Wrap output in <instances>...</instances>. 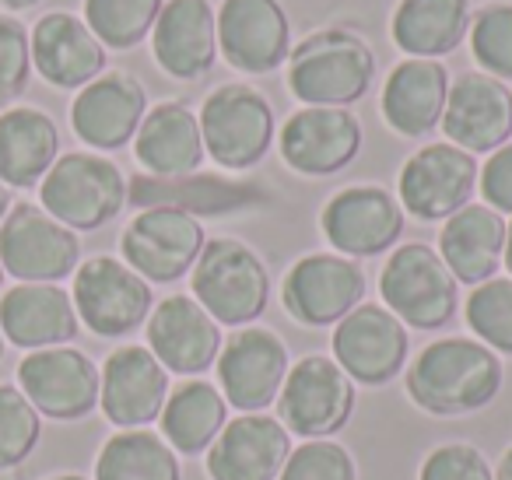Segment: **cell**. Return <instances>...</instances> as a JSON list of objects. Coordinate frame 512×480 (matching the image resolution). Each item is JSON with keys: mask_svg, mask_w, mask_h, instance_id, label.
I'll list each match as a JSON object with an SVG mask.
<instances>
[{"mask_svg": "<svg viewBox=\"0 0 512 480\" xmlns=\"http://www.w3.org/2000/svg\"><path fill=\"white\" fill-rule=\"evenodd\" d=\"M169 400V372L144 344H123L99 368V407L116 428L158 421Z\"/></svg>", "mask_w": 512, "mask_h": 480, "instance_id": "22", "label": "cell"}, {"mask_svg": "<svg viewBox=\"0 0 512 480\" xmlns=\"http://www.w3.org/2000/svg\"><path fill=\"white\" fill-rule=\"evenodd\" d=\"M18 389L43 417L81 421L99 407V368L78 347H43L22 358Z\"/></svg>", "mask_w": 512, "mask_h": 480, "instance_id": "18", "label": "cell"}, {"mask_svg": "<svg viewBox=\"0 0 512 480\" xmlns=\"http://www.w3.org/2000/svg\"><path fill=\"white\" fill-rule=\"evenodd\" d=\"M274 403H278V421L288 428V435L313 442V438H330L348 428L358 393L355 382L334 358L306 354L288 368L285 386Z\"/></svg>", "mask_w": 512, "mask_h": 480, "instance_id": "8", "label": "cell"}, {"mask_svg": "<svg viewBox=\"0 0 512 480\" xmlns=\"http://www.w3.org/2000/svg\"><path fill=\"white\" fill-rule=\"evenodd\" d=\"M32 81L29 29L18 18L0 15V109H11Z\"/></svg>", "mask_w": 512, "mask_h": 480, "instance_id": "39", "label": "cell"}, {"mask_svg": "<svg viewBox=\"0 0 512 480\" xmlns=\"http://www.w3.org/2000/svg\"><path fill=\"white\" fill-rule=\"evenodd\" d=\"M449 71L442 60H414L404 57L383 81L379 92V113L393 134L407 141H421L439 130L442 109L449 99Z\"/></svg>", "mask_w": 512, "mask_h": 480, "instance_id": "26", "label": "cell"}, {"mask_svg": "<svg viewBox=\"0 0 512 480\" xmlns=\"http://www.w3.org/2000/svg\"><path fill=\"white\" fill-rule=\"evenodd\" d=\"M39 4H43V0H0V8L11 11V15H15V11H32V8H39Z\"/></svg>", "mask_w": 512, "mask_h": 480, "instance_id": "43", "label": "cell"}, {"mask_svg": "<svg viewBox=\"0 0 512 480\" xmlns=\"http://www.w3.org/2000/svg\"><path fill=\"white\" fill-rule=\"evenodd\" d=\"M330 347H334V361L348 372L351 382L386 386L404 372L411 337L386 305L362 302L334 326Z\"/></svg>", "mask_w": 512, "mask_h": 480, "instance_id": "17", "label": "cell"}, {"mask_svg": "<svg viewBox=\"0 0 512 480\" xmlns=\"http://www.w3.org/2000/svg\"><path fill=\"white\" fill-rule=\"evenodd\" d=\"M95 480H183L179 456L148 428H123L106 438L95 459Z\"/></svg>", "mask_w": 512, "mask_h": 480, "instance_id": "33", "label": "cell"}, {"mask_svg": "<svg viewBox=\"0 0 512 480\" xmlns=\"http://www.w3.org/2000/svg\"><path fill=\"white\" fill-rule=\"evenodd\" d=\"M151 57L172 81H200L218 60V15L211 0H165L151 29Z\"/></svg>", "mask_w": 512, "mask_h": 480, "instance_id": "23", "label": "cell"}, {"mask_svg": "<svg viewBox=\"0 0 512 480\" xmlns=\"http://www.w3.org/2000/svg\"><path fill=\"white\" fill-rule=\"evenodd\" d=\"M214 368L228 407L242 414H264L278 400L292 361H288V344L271 326H239L221 344Z\"/></svg>", "mask_w": 512, "mask_h": 480, "instance_id": "13", "label": "cell"}, {"mask_svg": "<svg viewBox=\"0 0 512 480\" xmlns=\"http://www.w3.org/2000/svg\"><path fill=\"white\" fill-rule=\"evenodd\" d=\"M0 288H4V267H0Z\"/></svg>", "mask_w": 512, "mask_h": 480, "instance_id": "48", "label": "cell"}, {"mask_svg": "<svg viewBox=\"0 0 512 480\" xmlns=\"http://www.w3.org/2000/svg\"><path fill=\"white\" fill-rule=\"evenodd\" d=\"M46 480H88V477H81V473H57V477H46Z\"/></svg>", "mask_w": 512, "mask_h": 480, "instance_id": "46", "label": "cell"}, {"mask_svg": "<svg viewBox=\"0 0 512 480\" xmlns=\"http://www.w3.org/2000/svg\"><path fill=\"white\" fill-rule=\"evenodd\" d=\"M123 169L95 151H67L39 183V207L71 232H99L127 207Z\"/></svg>", "mask_w": 512, "mask_h": 480, "instance_id": "4", "label": "cell"}, {"mask_svg": "<svg viewBox=\"0 0 512 480\" xmlns=\"http://www.w3.org/2000/svg\"><path fill=\"white\" fill-rule=\"evenodd\" d=\"M320 232L334 253L348 260H372L400 246L404 207L386 186L355 183L337 190L320 211Z\"/></svg>", "mask_w": 512, "mask_h": 480, "instance_id": "11", "label": "cell"}, {"mask_svg": "<svg viewBox=\"0 0 512 480\" xmlns=\"http://www.w3.org/2000/svg\"><path fill=\"white\" fill-rule=\"evenodd\" d=\"M134 158L155 179H183L204 165L200 120L186 102L165 99L144 113L134 134Z\"/></svg>", "mask_w": 512, "mask_h": 480, "instance_id": "28", "label": "cell"}, {"mask_svg": "<svg viewBox=\"0 0 512 480\" xmlns=\"http://www.w3.org/2000/svg\"><path fill=\"white\" fill-rule=\"evenodd\" d=\"M502 267L509 270V277H512V221H509V228H505V256H502Z\"/></svg>", "mask_w": 512, "mask_h": 480, "instance_id": "44", "label": "cell"}, {"mask_svg": "<svg viewBox=\"0 0 512 480\" xmlns=\"http://www.w3.org/2000/svg\"><path fill=\"white\" fill-rule=\"evenodd\" d=\"M71 302L78 323H85L95 337L120 340L148 323L155 309L151 284L137 270H130L116 256H92L78 263L71 284Z\"/></svg>", "mask_w": 512, "mask_h": 480, "instance_id": "9", "label": "cell"}, {"mask_svg": "<svg viewBox=\"0 0 512 480\" xmlns=\"http://www.w3.org/2000/svg\"><path fill=\"white\" fill-rule=\"evenodd\" d=\"M505 368L488 344L474 337H442L411 361L404 375L407 396L432 417H467L495 403Z\"/></svg>", "mask_w": 512, "mask_h": 480, "instance_id": "1", "label": "cell"}, {"mask_svg": "<svg viewBox=\"0 0 512 480\" xmlns=\"http://www.w3.org/2000/svg\"><path fill=\"white\" fill-rule=\"evenodd\" d=\"M165 0H85L81 18L106 50H134L151 36Z\"/></svg>", "mask_w": 512, "mask_h": 480, "instance_id": "34", "label": "cell"}, {"mask_svg": "<svg viewBox=\"0 0 512 480\" xmlns=\"http://www.w3.org/2000/svg\"><path fill=\"white\" fill-rule=\"evenodd\" d=\"M148 113V92L127 71H106L88 81L71 102V130L81 144L99 151H120L134 141Z\"/></svg>", "mask_w": 512, "mask_h": 480, "instance_id": "20", "label": "cell"}, {"mask_svg": "<svg viewBox=\"0 0 512 480\" xmlns=\"http://www.w3.org/2000/svg\"><path fill=\"white\" fill-rule=\"evenodd\" d=\"M60 158V130L36 106H11L0 113V183L32 190Z\"/></svg>", "mask_w": 512, "mask_h": 480, "instance_id": "30", "label": "cell"}, {"mask_svg": "<svg viewBox=\"0 0 512 480\" xmlns=\"http://www.w3.org/2000/svg\"><path fill=\"white\" fill-rule=\"evenodd\" d=\"M477 190L491 211L512 214V141L488 155V162L477 172Z\"/></svg>", "mask_w": 512, "mask_h": 480, "instance_id": "41", "label": "cell"}, {"mask_svg": "<svg viewBox=\"0 0 512 480\" xmlns=\"http://www.w3.org/2000/svg\"><path fill=\"white\" fill-rule=\"evenodd\" d=\"M43 438L39 410L18 386H0V473L15 470L32 456Z\"/></svg>", "mask_w": 512, "mask_h": 480, "instance_id": "37", "label": "cell"}, {"mask_svg": "<svg viewBox=\"0 0 512 480\" xmlns=\"http://www.w3.org/2000/svg\"><path fill=\"white\" fill-rule=\"evenodd\" d=\"M8 211H11V190L4 183H0V221L8 218Z\"/></svg>", "mask_w": 512, "mask_h": 480, "instance_id": "45", "label": "cell"}, {"mask_svg": "<svg viewBox=\"0 0 512 480\" xmlns=\"http://www.w3.org/2000/svg\"><path fill=\"white\" fill-rule=\"evenodd\" d=\"M365 298V270L341 253H306L281 281V305L299 326H337Z\"/></svg>", "mask_w": 512, "mask_h": 480, "instance_id": "14", "label": "cell"}, {"mask_svg": "<svg viewBox=\"0 0 512 480\" xmlns=\"http://www.w3.org/2000/svg\"><path fill=\"white\" fill-rule=\"evenodd\" d=\"M197 120L204 155L225 172H246L260 165L278 137L271 99L246 81H225L214 88L200 106Z\"/></svg>", "mask_w": 512, "mask_h": 480, "instance_id": "5", "label": "cell"}, {"mask_svg": "<svg viewBox=\"0 0 512 480\" xmlns=\"http://www.w3.org/2000/svg\"><path fill=\"white\" fill-rule=\"evenodd\" d=\"M158 421H162V438L176 456H200L228 424V403L218 386L204 379H186L169 389Z\"/></svg>", "mask_w": 512, "mask_h": 480, "instance_id": "32", "label": "cell"}, {"mask_svg": "<svg viewBox=\"0 0 512 480\" xmlns=\"http://www.w3.org/2000/svg\"><path fill=\"white\" fill-rule=\"evenodd\" d=\"M78 330L71 291L60 284H15L0 295V333L22 351L71 344Z\"/></svg>", "mask_w": 512, "mask_h": 480, "instance_id": "27", "label": "cell"}, {"mask_svg": "<svg viewBox=\"0 0 512 480\" xmlns=\"http://www.w3.org/2000/svg\"><path fill=\"white\" fill-rule=\"evenodd\" d=\"M144 337H148V351L162 361L165 372L186 375V379L207 372L225 344L221 326L193 295L162 298L144 323Z\"/></svg>", "mask_w": 512, "mask_h": 480, "instance_id": "21", "label": "cell"}, {"mask_svg": "<svg viewBox=\"0 0 512 480\" xmlns=\"http://www.w3.org/2000/svg\"><path fill=\"white\" fill-rule=\"evenodd\" d=\"M418 480H495V470L477 445L446 442L421 459Z\"/></svg>", "mask_w": 512, "mask_h": 480, "instance_id": "40", "label": "cell"}, {"mask_svg": "<svg viewBox=\"0 0 512 480\" xmlns=\"http://www.w3.org/2000/svg\"><path fill=\"white\" fill-rule=\"evenodd\" d=\"M379 298L411 330H442L460 309V284L428 242H400L379 270Z\"/></svg>", "mask_w": 512, "mask_h": 480, "instance_id": "6", "label": "cell"}, {"mask_svg": "<svg viewBox=\"0 0 512 480\" xmlns=\"http://www.w3.org/2000/svg\"><path fill=\"white\" fill-rule=\"evenodd\" d=\"M470 57L498 81H512V0H488L470 11Z\"/></svg>", "mask_w": 512, "mask_h": 480, "instance_id": "35", "label": "cell"}, {"mask_svg": "<svg viewBox=\"0 0 512 480\" xmlns=\"http://www.w3.org/2000/svg\"><path fill=\"white\" fill-rule=\"evenodd\" d=\"M495 480H512V445L498 456V466H495Z\"/></svg>", "mask_w": 512, "mask_h": 480, "instance_id": "42", "label": "cell"}, {"mask_svg": "<svg viewBox=\"0 0 512 480\" xmlns=\"http://www.w3.org/2000/svg\"><path fill=\"white\" fill-rule=\"evenodd\" d=\"M278 480H358L355 456L334 438H313L292 449Z\"/></svg>", "mask_w": 512, "mask_h": 480, "instance_id": "38", "label": "cell"}, {"mask_svg": "<svg viewBox=\"0 0 512 480\" xmlns=\"http://www.w3.org/2000/svg\"><path fill=\"white\" fill-rule=\"evenodd\" d=\"M362 144V120L351 109L334 106H302L278 130L281 162L306 179L344 172L362 155Z\"/></svg>", "mask_w": 512, "mask_h": 480, "instance_id": "15", "label": "cell"}, {"mask_svg": "<svg viewBox=\"0 0 512 480\" xmlns=\"http://www.w3.org/2000/svg\"><path fill=\"white\" fill-rule=\"evenodd\" d=\"M376 50L355 29L330 25L309 32L292 46L285 64V85L302 106L351 109L372 92Z\"/></svg>", "mask_w": 512, "mask_h": 480, "instance_id": "2", "label": "cell"}, {"mask_svg": "<svg viewBox=\"0 0 512 480\" xmlns=\"http://www.w3.org/2000/svg\"><path fill=\"white\" fill-rule=\"evenodd\" d=\"M477 172L481 165L474 155L449 141H432L404 162L397 176V200L414 221H446L474 200Z\"/></svg>", "mask_w": 512, "mask_h": 480, "instance_id": "12", "label": "cell"}, {"mask_svg": "<svg viewBox=\"0 0 512 480\" xmlns=\"http://www.w3.org/2000/svg\"><path fill=\"white\" fill-rule=\"evenodd\" d=\"M439 130L467 155H491L512 137V88L481 71H467L449 85Z\"/></svg>", "mask_w": 512, "mask_h": 480, "instance_id": "19", "label": "cell"}, {"mask_svg": "<svg viewBox=\"0 0 512 480\" xmlns=\"http://www.w3.org/2000/svg\"><path fill=\"white\" fill-rule=\"evenodd\" d=\"M81 263V239L39 204H11L0 221V267L18 284H60Z\"/></svg>", "mask_w": 512, "mask_h": 480, "instance_id": "10", "label": "cell"}, {"mask_svg": "<svg viewBox=\"0 0 512 480\" xmlns=\"http://www.w3.org/2000/svg\"><path fill=\"white\" fill-rule=\"evenodd\" d=\"M207 232L197 214L172 204H151L127 221L120 235V253L130 270L148 284H176L200 260Z\"/></svg>", "mask_w": 512, "mask_h": 480, "instance_id": "7", "label": "cell"}, {"mask_svg": "<svg viewBox=\"0 0 512 480\" xmlns=\"http://www.w3.org/2000/svg\"><path fill=\"white\" fill-rule=\"evenodd\" d=\"M292 456L288 428L264 414H242L221 428L207 449L211 480H278L285 459Z\"/></svg>", "mask_w": 512, "mask_h": 480, "instance_id": "25", "label": "cell"}, {"mask_svg": "<svg viewBox=\"0 0 512 480\" xmlns=\"http://www.w3.org/2000/svg\"><path fill=\"white\" fill-rule=\"evenodd\" d=\"M218 57L239 74H274L292 53V18L281 0H221Z\"/></svg>", "mask_w": 512, "mask_h": 480, "instance_id": "16", "label": "cell"}, {"mask_svg": "<svg viewBox=\"0 0 512 480\" xmlns=\"http://www.w3.org/2000/svg\"><path fill=\"white\" fill-rule=\"evenodd\" d=\"M190 295L218 326H253L271 302V274L256 249L242 239H207L190 270Z\"/></svg>", "mask_w": 512, "mask_h": 480, "instance_id": "3", "label": "cell"}, {"mask_svg": "<svg viewBox=\"0 0 512 480\" xmlns=\"http://www.w3.org/2000/svg\"><path fill=\"white\" fill-rule=\"evenodd\" d=\"M463 319L474 340L512 358V277H491L477 284L463 302Z\"/></svg>", "mask_w": 512, "mask_h": 480, "instance_id": "36", "label": "cell"}, {"mask_svg": "<svg viewBox=\"0 0 512 480\" xmlns=\"http://www.w3.org/2000/svg\"><path fill=\"white\" fill-rule=\"evenodd\" d=\"M0 358H4V333H0Z\"/></svg>", "mask_w": 512, "mask_h": 480, "instance_id": "47", "label": "cell"}, {"mask_svg": "<svg viewBox=\"0 0 512 480\" xmlns=\"http://www.w3.org/2000/svg\"><path fill=\"white\" fill-rule=\"evenodd\" d=\"M32 71L60 92H81L88 81L106 74V46L92 36L81 15L50 11L29 32Z\"/></svg>", "mask_w": 512, "mask_h": 480, "instance_id": "24", "label": "cell"}, {"mask_svg": "<svg viewBox=\"0 0 512 480\" xmlns=\"http://www.w3.org/2000/svg\"><path fill=\"white\" fill-rule=\"evenodd\" d=\"M505 228L509 221L491 211L488 204H467L453 218L442 221L435 253L442 256L456 284L477 288V284L498 277L505 256Z\"/></svg>", "mask_w": 512, "mask_h": 480, "instance_id": "29", "label": "cell"}, {"mask_svg": "<svg viewBox=\"0 0 512 480\" xmlns=\"http://www.w3.org/2000/svg\"><path fill=\"white\" fill-rule=\"evenodd\" d=\"M470 0H397L390 39L404 57L442 60L467 43Z\"/></svg>", "mask_w": 512, "mask_h": 480, "instance_id": "31", "label": "cell"}]
</instances>
